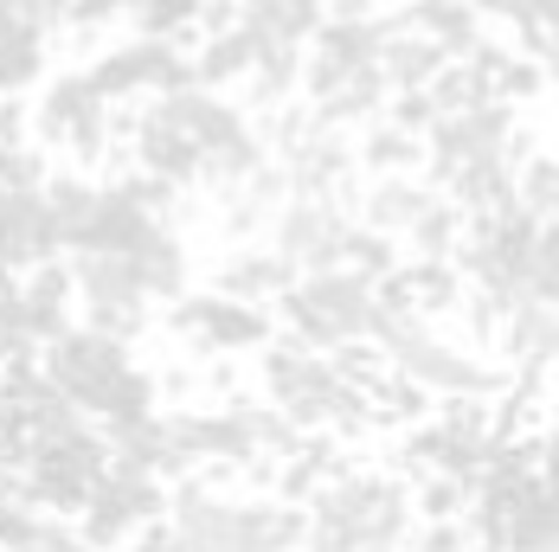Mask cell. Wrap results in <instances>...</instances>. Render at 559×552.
I'll use <instances>...</instances> for the list:
<instances>
[{
	"label": "cell",
	"instance_id": "6da1fadb",
	"mask_svg": "<svg viewBox=\"0 0 559 552\" xmlns=\"http://www.w3.org/2000/svg\"><path fill=\"white\" fill-rule=\"evenodd\" d=\"M39 373H46V386H52L64 405H78V411L97 418L104 431H110V424L162 418V386L129 360L122 340L84 328V322H71L58 340L39 347Z\"/></svg>",
	"mask_w": 559,
	"mask_h": 552
},
{
	"label": "cell",
	"instance_id": "7a4b0ae2",
	"mask_svg": "<svg viewBox=\"0 0 559 552\" xmlns=\"http://www.w3.org/2000/svg\"><path fill=\"white\" fill-rule=\"evenodd\" d=\"M168 527L187 552H302L309 514L289 501L219 495L213 476H180L168 489Z\"/></svg>",
	"mask_w": 559,
	"mask_h": 552
},
{
	"label": "cell",
	"instance_id": "3957f363",
	"mask_svg": "<svg viewBox=\"0 0 559 552\" xmlns=\"http://www.w3.org/2000/svg\"><path fill=\"white\" fill-rule=\"evenodd\" d=\"M309 533L302 552H373V547H405L418 514H412V489L399 476H373V469H335L322 476V489L302 501Z\"/></svg>",
	"mask_w": 559,
	"mask_h": 552
},
{
	"label": "cell",
	"instance_id": "277c9868",
	"mask_svg": "<svg viewBox=\"0 0 559 552\" xmlns=\"http://www.w3.org/2000/svg\"><path fill=\"white\" fill-rule=\"evenodd\" d=\"M373 309H380V283L354 271H316L296 276L277 296V322L289 340H302L309 353H335L347 340L373 334Z\"/></svg>",
	"mask_w": 559,
	"mask_h": 552
},
{
	"label": "cell",
	"instance_id": "5b68a950",
	"mask_svg": "<svg viewBox=\"0 0 559 552\" xmlns=\"http://www.w3.org/2000/svg\"><path fill=\"white\" fill-rule=\"evenodd\" d=\"M386 367L405 380V386H418L425 398L438 392V398H502L508 392V373L502 367H489L483 353H463L456 340H444V334H431V322H412L405 334H392L386 347Z\"/></svg>",
	"mask_w": 559,
	"mask_h": 552
},
{
	"label": "cell",
	"instance_id": "8992f818",
	"mask_svg": "<svg viewBox=\"0 0 559 552\" xmlns=\"http://www.w3.org/2000/svg\"><path fill=\"white\" fill-rule=\"evenodd\" d=\"M155 520H168V482L110 463L104 482L91 489V501H84V514H78L71 533H78L91 552H122L142 527H155Z\"/></svg>",
	"mask_w": 559,
	"mask_h": 552
},
{
	"label": "cell",
	"instance_id": "52a82bcc",
	"mask_svg": "<svg viewBox=\"0 0 559 552\" xmlns=\"http://www.w3.org/2000/svg\"><path fill=\"white\" fill-rule=\"evenodd\" d=\"M84 77H91V91H97L110 110H122V104L168 97V91H180V84H193V64H187V52H180V39H148V33H135V39L110 46Z\"/></svg>",
	"mask_w": 559,
	"mask_h": 552
},
{
	"label": "cell",
	"instance_id": "ba28073f",
	"mask_svg": "<svg viewBox=\"0 0 559 552\" xmlns=\"http://www.w3.org/2000/svg\"><path fill=\"white\" fill-rule=\"evenodd\" d=\"M110 129H116V110L91 91L84 71H64V77H46L39 84V104H33V135L39 148H71L84 161H97L110 148Z\"/></svg>",
	"mask_w": 559,
	"mask_h": 552
},
{
	"label": "cell",
	"instance_id": "9c48e42d",
	"mask_svg": "<svg viewBox=\"0 0 559 552\" xmlns=\"http://www.w3.org/2000/svg\"><path fill=\"white\" fill-rule=\"evenodd\" d=\"M347 200H322V193H289L283 213L271 219L264 244L277 251L289 276H316V271H341V238H347Z\"/></svg>",
	"mask_w": 559,
	"mask_h": 552
},
{
	"label": "cell",
	"instance_id": "30bf717a",
	"mask_svg": "<svg viewBox=\"0 0 559 552\" xmlns=\"http://www.w3.org/2000/svg\"><path fill=\"white\" fill-rule=\"evenodd\" d=\"M168 322H174V334H187L200 353H251V347H264V340L277 334V322H271L264 309L231 302V296H219V289L168 302Z\"/></svg>",
	"mask_w": 559,
	"mask_h": 552
},
{
	"label": "cell",
	"instance_id": "8fae6325",
	"mask_svg": "<svg viewBox=\"0 0 559 552\" xmlns=\"http://www.w3.org/2000/svg\"><path fill=\"white\" fill-rule=\"evenodd\" d=\"M58 257H64V231L46 206V187H0V271L26 276Z\"/></svg>",
	"mask_w": 559,
	"mask_h": 552
},
{
	"label": "cell",
	"instance_id": "7c38bea8",
	"mask_svg": "<svg viewBox=\"0 0 559 552\" xmlns=\"http://www.w3.org/2000/svg\"><path fill=\"white\" fill-rule=\"evenodd\" d=\"M425 206H431V187H425L418 173H373V180L360 187L354 225H367V231H380V238H405Z\"/></svg>",
	"mask_w": 559,
	"mask_h": 552
},
{
	"label": "cell",
	"instance_id": "4fadbf2b",
	"mask_svg": "<svg viewBox=\"0 0 559 552\" xmlns=\"http://www.w3.org/2000/svg\"><path fill=\"white\" fill-rule=\"evenodd\" d=\"M71 271H64V257L58 264H39V271L20 276V322L33 334V347H46L58 334L71 328Z\"/></svg>",
	"mask_w": 559,
	"mask_h": 552
},
{
	"label": "cell",
	"instance_id": "5bb4252c",
	"mask_svg": "<svg viewBox=\"0 0 559 552\" xmlns=\"http://www.w3.org/2000/svg\"><path fill=\"white\" fill-rule=\"evenodd\" d=\"M289 283H296V276H289V264H283L264 238H258V244H238V251L225 257L213 289H219V296H231V302H251V309H264V302H277Z\"/></svg>",
	"mask_w": 559,
	"mask_h": 552
},
{
	"label": "cell",
	"instance_id": "9a60e30c",
	"mask_svg": "<svg viewBox=\"0 0 559 552\" xmlns=\"http://www.w3.org/2000/svg\"><path fill=\"white\" fill-rule=\"evenodd\" d=\"M231 20L258 46H309V33L322 26V0H231Z\"/></svg>",
	"mask_w": 559,
	"mask_h": 552
},
{
	"label": "cell",
	"instance_id": "2e32d148",
	"mask_svg": "<svg viewBox=\"0 0 559 552\" xmlns=\"http://www.w3.org/2000/svg\"><path fill=\"white\" fill-rule=\"evenodd\" d=\"M251 58H258V39L231 20V26H219V33H206L187 64H193V84L225 91V84H245V77H251Z\"/></svg>",
	"mask_w": 559,
	"mask_h": 552
},
{
	"label": "cell",
	"instance_id": "e0dca14e",
	"mask_svg": "<svg viewBox=\"0 0 559 552\" xmlns=\"http://www.w3.org/2000/svg\"><path fill=\"white\" fill-rule=\"evenodd\" d=\"M450 58L425 39V33H412V26H399L386 39V52H380V77H386L392 91H425L438 71H444Z\"/></svg>",
	"mask_w": 559,
	"mask_h": 552
},
{
	"label": "cell",
	"instance_id": "ac0fdd59",
	"mask_svg": "<svg viewBox=\"0 0 559 552\" xmlns=\"http://www.w3.org/2000/svg\"><path fill=\"white\" fill-rule=\"evenodd\" d=\"M71 540V527L46 514V507H26V501H0V552H58Z\"/></svg>",
	"mask_w": 559,
	"mask_h": 552
},
{
	"label": "cell",
	"instance_id": "d6986e66",
	"mask_svg": "<svg viewBox=\"0 0 559 552\" xmlns=\"http://www.w3.org/2000/svg\"><path fill=\"white\" fill-rule=\"evenodd\" d=\"M354 161L367 173H418V135H405L399 122H367L360 142H354Z\"/></svg>",
	"mask_w": 559,
	"mask_h": 552
},
{
	"label": "cell",
	"instance_id": "ffe728a7",
	"mask_svg": "<svg viewBox=\"0 0 559 552\" xmlns=\"http://www.w3.org/2000/svg\"><path fill=\"white\" fill-rule=\"evenodd\" d=\"M456 238H463V213L450 206L444 193H431V206L412 219V231H405V244H412V257L418 264H450L456 257Z\"/></svg>",
	"mask_w": 559,
	"mask_h": 552
},
{
	"label": "cell",
	"instance_id": "44dd1931",
	"mask_svg": "<svg viewBox=\"0 0 559 552\" xmlns=\"http://www.w3.org/2000/svg\"><path fill=\"white\" fill-rule=\"evenodd\" d=\"M399 244L380 238V231H367V225H347V238H341V271L367 276V283H386L399 271V257H392Z\"/></svg>",
	"mask_w": 559,
	"mask_h": 552
},
{
	"label": "cell",
	"instance_id": "7402d4cb",
	"mask_svg": "<svg viewBox=\"0 0 559 552\" xmlns=\"http://www.w3.org/2000/svg\"><path fill=\"white\" fill-rule=\"evenodd\" d=\"M213 0H142L129 20H142V33L148 39H180L187 26H200V13H206Z\"/></svg>",
	"mask_w": 559,
	"mask_h": 552
},
{
	"label": "cell",
	"instance_id": "603a6c76",
	"mask_svg": "<svg viewBox=\"0 0 559 552\" xmlns=\"http://www.w3.org/2000/svg\"><path fill=\"white\" fill-rule=\"evenodd\" d=\"M142 0H71V26H110L122 13H135Z\"/></svg>",
	"mask_w": 559,
	"mask_h": 552
},
{
	"label": "cell",
	"instance_id": "cb8c5ba5",
	"mask_svg": "<svg viewBox=\"0 0 559 552\" xmlns=\"http://www.w3.org/2000/svg\"><path fill=\"white\" fill-rule=\"evenodd\" d=\"M122 552H187V547H180V533H174L168 520H155V527H142Z\"/></svg>",
	"mask_w": 559,
	"mask_h": 552
},
{
	"label": "cell",
	"instance_id": "d4e9b609",
	"mask_svg": "<svg viewBox=\"0 0 559 552\" xmlns=\"http://www.w3.org/2000/svg\"><path fill=\"white\" fill-rule=\"evenodd\" d=\"M367 13H386V0H322V20H367Z\"/></svg>",
	"mask_w": 559,
	"mask_h": 552
},
{
	"label": "cell",
	"instance_id": "484cf974",
	"mask_svg": "<svg viewBox=\"0 0 559 552\" xmlns=\"http://www.w3.org/2000/svg\"><path fill=\"white\" fill-rule=\"evenodd\" d=\"M58 552H91V547H84V540H78V533H71V540H64V547H58Z\"/></svg>",
	"mask_w": 559,
	"mask_h": 552
},
{
	"label": "cell",
	"instance_id": "4316f807",
	"mask_svg": "<svg viewBox=\"0 0 559 552\" xmlns=\"http://www.w3.org/2000/svg\"><path fill=\"white\" fill-rule=\"evenodd\" d=\"M373 552H405V547H373Z\"/></svg>",
	"mask_w": 559,
	"mask_h": 552
}]
</instances>
